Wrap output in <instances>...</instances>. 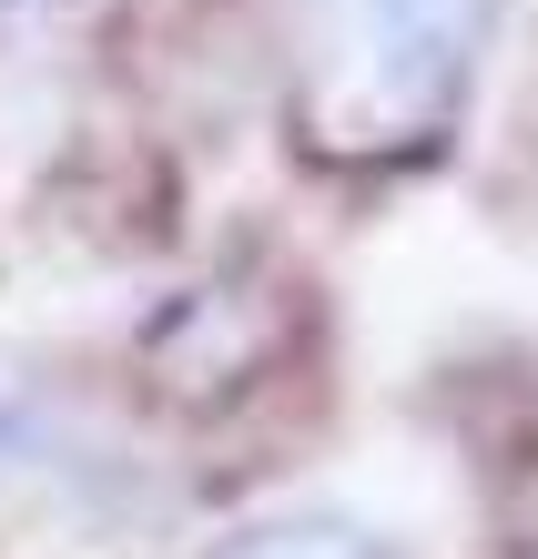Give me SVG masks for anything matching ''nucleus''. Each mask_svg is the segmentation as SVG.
I'll return each instance as SVG.
<instances>
[{"instance_id": "obj_1", "label": "nucleus", "mask_w": 538, "mask_h": 559, "mask_svg": "<svg viewBox=\"0 0 538 559\" xmlns=\"http://www.w3.org/2000/svg\"><path fill=\"white\" fill-rule=\"evenodd\" d=\"M498 0H306L295 143L315 163H396L447 133Z\"/></svg>"}, {"instance_id": "obj_4", "label": "nucleus", "mask_w": 538, "mask_h": 559, "mask_svg": "<svg viewBox=\"0 0 538 559\" xmlns=\"http://www.w3.org/2000/svg\"><path fill=\"white\" fill-rule=\"evenodd\" d=\"M11 427H21V417H11V407H0V448H11Z\"/></svg>"}, {"instance_id": "obj_3", "label": "nucleus", "mask_w": 538, "mask_h": 559, "mask_svg": "<svg viewBox=\"0 0 538 559\" xmlns=\"http://www.w3.org/2000/svg\"><path fill=\"white\" fill-rule=\"evenodd\" d=\"M21 11H41V0H0V31H11V21H21Z\"/></svg>"}, {"instance_id": "obj_2", "label": "nucleus", "mask_w": 538, "mask_h": 559, "mask_svg": "<svg viewBox=\"0 0 538 559\" xmlns=\"http://www.w3.org/2000/svg\"><path fill=\"white\" fill-rule=\"evenodd\" d=\"M214 559H386V539L356 530V519H335V509H295V519H254V530H234Z\"/></svg>"}]
</instances>
